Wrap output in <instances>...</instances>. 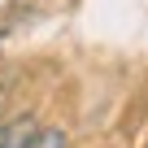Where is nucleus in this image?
Returning a JSON list of instances; mask_svg holds the SVG:
<instances>
[{"label":"nucleus","mask_w":148,"mask_h":148,"mask_svg":"<svg viewBox=\"0 0 148 148\" xmlns=\"http://www.w3.org/2000/svg\"><path fill=\"white\" fill-rule=\"evenodd\" d=\"M31 135H35V122L31 118H18L9 126H0V148H26Z\"/></svg>","instance_id":"1"},{"label":"nucleus","mask_w":148,"mask_h":148,"mask_svg":"<svg viewBox=\"0 0 148 148\" xmlns=\"http://www.w3.org/2000/svg\"><path fill=\"white\" fill-rule=\"evenodd\" d=\"M26 148H65V131L61 126H35Z\"/></svg>","instance_id":"2"}]
</instances>
